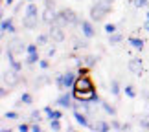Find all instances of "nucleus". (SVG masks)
<instances>
[{"label": "nucleus", "mask_w": 149, "mask_h": 132, "mask_svg": "<svg viewBox=\"0 0 149 132\" xmlns=\"http://www.w3.org/2000/svg\"><path fill=\"white\" fill-rule=\"evenodd\" d=\"M127 68H129L131 73H134V75H142V73H144V62H142V59H138V57L131 59L127 62Z\"/></svg>", "instance_id": "20e7f679"}, {"label": "nucleus", "mask_w": 149, "mask_h": 132, "mask_svg": "<svg viewBox=\"0 0 149 132\" xmlns=\"http://www.w3.org/2000/svg\"><path fill=\"white\" fill-rule=\"evenodd\" d=\"M88 129L100 130V132H107V130H111V123H107V121H96V123H90Z\"/></svg>", "instance_id": "2eb2a0df"}, {"label": "nucleus", "mask_w": 149, "mask_h": 132, "mask_svg": "<svg viewBox=\"0 0 149 132\" xmlns=\"http://www.w3.org/2000/svg\"><path fill=\"white\" fill-rule=\"evenodd\" d=\"M50 129L52 130H61V119H50Z\"/></svg>", "instance_id": "c756f323"}, {"label": "nucleus", "mask_w": 149, "mask_h": 132, "mask_svg": "<svg viewBox=\"0 0 149 132\" xmlns=\"http://www.w3.org/2000/svg\"><path fill=\"white\" fill-rule=\"evenodd\" d=\"M55 84H57V88H59V90H65V84H63V77H61V73L55 77Z\"/></svg>", "instance_id": "c9c22d12"}, {"label": "nucleus", "mask_w": 149, "mask_h": 132, "mask_svg": "<svg viewBox=\"0 0 149 132\" xmlns=\"http://www.w3.org/2000/svg\"><path fill=\"white\" fill-rule=\"evenodd\" d=\"M127 42L133 46L134 50H138V51H142L144 50V39H138V37H129L127 39Z\"/></svg>", "instance_id": "a211bd4d"}, {"label": "nucleus", "mask_w": 149, "mask_h": 132, "mask_svg": "<svg viewBox=\"0 0 149 132\" xmlns=\"http://www.w3.org/2000/svg\"><path fill=\"white\" fill-rule=\"evenodd\" d=\"M9 50L13 51V53H24V51H26V46H24V42H22L20 39H15V41L9 42Z\"/></svg>", "instance_id": "ddd939ff"}, {"label": "nucleus", "mask_w": 149, "mask_h": 132, "mask_svg": "<svg viewBox=\"0 0 149 132\" xmlns=\"http://www.w3.org/2000/svg\"><path fill=\"white\" fill-rule=\"evenodd\" d=\"M72 95H74V99H77V101H92V103H101L100 95L96 94V88H92V90H77V88H72Z\"/></svg>", "instance_id": "f03ea898"}, {"label": "nucleus", "mask_w": 149, "mask_h": 132, "mask_svg": "<svg viewBox=\"0 0 149 132\" xmlns=\"http://www.w3.org/2000/svg\"><path fill=\"white\" fill-rule=\"evenodd\" d=\"M112 4L107 0H94L92 8H90V20L92 22H101L105 17L111 13Z\"/></svg>", "instance_id": "f257e3e1"}, {"label": "nucleus", "mask_w": 149, "mask_h": 132, "mask_svg": "<svg viewBox=\"0 0 149 132\" xmlns=\"http://www.w3.org/2000/svg\"><path fill=\"white\" fill-rule=\"evenodd\" d=\"M30 130L31 132H41V125H39V123H31L30 125Z\"/></svg>", "instance_id": "58836bf2"}, {"label": "nucleus", "mask_w": 149, "mask_h": 132, "mask_svg": "<svg viewBox=\"0 0 149 132\" xmlns=\"http://www.w3.org/2000/svg\"><path fill=\"white\" fill-rule=\"evenodd\" d=\"M0 95H2V97H6V95H8V86H6V84L2 86V90H0Z\"/></svg>", "instance_id": "c03bdc74"}, {"label": "nucleus", "mask_w": 149, "mask_h": 132, "mask_svg": "<svg viewBox=\"0 0 149 132\" xmlns=\"http://www.w3.org/2000/svg\"><path fill=\"white\" fill-rule=\"evenodd\" d=\"M116 31H118L116 24H105V33L107 35H112V33H116Z\"/></svg>", "instance_id": "7c9ffc66"}, {"label": "nucleus", "mask_w": 149, "mask_h": 132, "mask_svg": "<svg viewBox=\"0 0 149 132\" xmlns=\"http://www.w3.org/2000/svg\"><path fill=\"white\" fill-rule=\"evenodd\" d=\"M55 17H57L55 8H50V6H46V8H44V11H42L41 20H42V22H46V24H52V22L55 20Z\"/></svg>", "instance_id": "9b49d317"}, {"label": "nucleus", "mask_w": 149, "mask_h": 132, "mask_svg": "<svg viewBox=\"0 0 149 132\" xmlns=\"http://www.w3.org/2000/svg\"><path fill=\"white\" fill-rule=\"evenodd\" d=\"M63 117V112L61 110H54V119H61Z\"/></svg>", "instance_id": "37998d69"}, {"label": "nucleus", "mask_w": 149, "mask_h": 132, "mask_svg": "<svg viewBox=\"0 0 149 132\" xmlns=\"http://www.w3.org/2000/svg\"><path fill=\"white\" fill-rule=\"evenodd\" d=\"M24 15L26 17H39V8L35 2H28V6L24 8Z\"/></svg>", "instance_id": "dca6fc26"}, {"label": "nucleus", "mask_w": 149, "mask_h": 132, "mask_svg": "<svg viewBox=\"0 0 149 132\" xmlns=\"http://www.w3.org/2000/svg\"><path fill=\"white\" fill-rule=\"evenodd\" d=\"M2 33H15L13 19H9V20H2Z\"/></svg>", "instance_id": "aec40b11"}, {"label": "nucleus", "mask_w": 149, "mask_h": 132, "mask_svg": "<svg viewBox=\"0 0 149 132\" xmlns=\"http://www.w3.org/2000/svg\"><path fill=\"white\" fill-rule=\"evenodd\" d=\"M109 90H111V94H112V95H120L122 88H120V83L116 81V79H112V81H111V88H109Z\"/></svg>", "instance_id": "4be33fe9"}, {"label": "nucleus", "mask_w": 149, "mask_h": 132, "mask_svg": "<svg viewBox=\"0 0 149 132\" xmlns=\"http://www.w3.org/2000/svg\"><path fill=\"white\" fill-rule=\"evenodd\" d=\"M144 30L149 31V20H147V19H146V22H144Z\"/></svg>", "instance_id": "49530a36"}, {"label": "nucleus", "mask_w": 149, "mask_h": 132, "mask_svg": "<svg viewBox=\"0 0 149 132\" xmlns=\"http://www.w3.org/2000/svg\"><path fill=\"white\" fill-rule=\"evenodd\" d=\"M30 119H31V123H41V119H42V112H41V110H31Z\"/></svg>", "instance_id": "5701e85b"}, {"label": "nucleus", "mask_w": 149, "mask_h": 132, "mask_svg": "<svg viewBox=\"0 0 149 132\" xmlns=\"http://www.w3.org/2000/svg\"><path fill=\"white\" fill-rule=\"evenodd\" d=\"M20 101L24 103V105H31V103H33V97H31V94H28V92H24V94L20 95Z\"/></svg>", "instance_id": "c85d7f7f"}, {"label": "nucleus", "mask_w": 149, "mask_h": 132, "mask_svg": "<svg viewBox=\"0 0 149 132\" xmlns=\"http://www.w3.org/2000/svg\"><path fill=\"white\" fill-rule=\"evenodd\" d=\"M42 112L48 116V119H54V108H52L50 105H48V106H44V108H42Z\"/></svg>", "instance_id": "f704fd0d"}, {"label": "nucleus", "mask_w": 149, "mask_h": 132, "mask_svg": "<svg viewBox=\"0 0 149 132\" xmlns=\"http://www.w3.org/2000/svg\"><path fill=\"white\" fill-rule=\"evenodd\" d=\"M79 28H81V33H83L85 39H92L96 35V30H94V26H92V22H90V20H81Z\"/></svg>", "instance_id": "6e6552de"}, {"label": "nucleus", "mask_w": 149, "mask_h": 132, "mask_svg": "<svg viewBox=\"0 0 149 132\" xmlns=\"http://www.w3.org/2000/svg\"><path fill=\"white\" fill-rule=\"evenodd\" d=\"M77 2H81V0H77Z\"/></svg>", "instance_id": "864d4df0"}, {"label": "nucleus", "mask_w": 149, "mask_h": 132, "mask_svg": "<svg viewBox=\"0 0 149 132\" xmlns=\"http://www.w3.org/2000/svg\"><path fill=\"white\" fill-rule=\"evenodd\" d=\"M48 41H50V33H41V35L37 37V44H39V46L48 44Z\"/></svg>", "instance_id": "a878e982"}, {"label": "nucleus", "mask_w": 149, "mask_h": 132, "mask_svg": "<svg viewBox=\"0 0 149 132\" xmlns=\"http://www.w3.org/2000/svg\"><path fill=\"white\" fill-rule=\"evenodd\" d=\"M133 6L134 8H146V6H149V0H133Z\"/></svg>", "instance_id": "2f4dec72"}, {"label": "nucleus", "mask_w": 149, "mask_h": 132, "mask_svg": "<svg viewBox=\"0 0 149 132\" xmlns=\"http://www.w3.org/2000/svg\"><path fill=\"white\" fill-rule=\"evenodd\" d=\"M74 95H72V92H70V94H68V92H65V94H61L59 97H57V105H59L61 108H70V110H72V105H74Z\"/></svg>", "instance_id": "0eeeda50"}, {"label": "nucleus", "mask_w": 149, "mask_h": 132, "mask_svg": "<svg viewBox=\"0 0 149 132\" xmlns=\"http://www.w3.org/2000/svg\"><path fill=\"white\" fill-rule=\"evenodd\" d=\"M101 106H103V110H105V112L109 114V116H112V117L116 116V108H114V106H111L107 101H101Z\"/></svg>", "instance_id": "b1692460"}, {"label": "nucleus", "mask_w": 149, "mask_h": 132, "mask_svg": "<svg viewBox=\"0 0 149 132\" xmlns=\"http://www.w3.org/2000/svg\"><path fill=\"white\" fill-rule=\"evenodd\" d=\"M39 61H41V57H39V51L35 53H26V64H39Z\"/></svg>", "instance_id": "412c9836"}, {"label": "nucleus", "mask_w": 149, "mask_h": 132, "mask_svg": "<svg viewBox=\"0 0 149 132\" xmlns=\"http://www.w3.org/2000/svg\"><path fill=\"white\" fill-rule=\"evenodd\" d=\"M74 117H76V123L81 125V127H87L90 125V119H88V114L83 112V110H74Z\"/></svg>", "instance_id": "9d476101"}, {"label": "nucleus", "mask_w": 149, "mask_h": 132, "mask_svg": "<svg viewBox=\"0 0 149 132\" xmlns=\"http://www.w3.org/2000/svg\"><path fill=\"white\" fill-rule=\"evenodd\" d=\"M6 57H8V61H9V66H11V70L19 73V72L22 70V64H20V62H17V61H15V53H13L11 50H8V53H6Z\"/></svg>", "instance_id": "4468645a"}, {"label": "nucleus", "mask_w": 149, "mask_h": 132, "mask_svg": "<svg viewBox=\"0 0 149 132\" xmlns=\"http://www.w3.org/2000/svg\"><path fill=\"white\" fill-rule=\"evenodd\" d=\"M123 92H125V95H127V97H131V99H134V97H136V90H134L133 84H127V86H123Z\"/></svg>", "instance_id": "393cba45"}, {"label": "nucleus", "mask_w": 149, "mask_h": 132, "mask_svg": "<svg viewBox=\"0 0 149 132\" xmlns=\"http://www.w3.org/2000/svg\"><path fill=\"white\" fill-rule=\"evenodd\" d=\"M39 51V44H28L26 46V53H35Z\"/></svg>", "instance_id": "72a5a7b5"}, {"label": "nucleus", "mask_w": 149, "mask_h": 132, "mask_svg": "<svg viewBox=\"0 0 149 132\" xmlns=\"http://www.w3.org/2000/svg\"><path fill=\"white\" fill-rule=\"evenodd\" d=\"M146 17H147V20H149V11H147V15H146Z\"/></svg>", "instance_id": "8fccbe9b"}, {"label": "nucleus", "mask_w": 149, "mask_h": 132, "mask_svg": "<svg viewBox=\"0 0 149 132\" xmlns=\"http://www.w3.org/2000/svg\"><path fill=\"white\" fill-rule=\"evenodd\" d=\"M13 2H15V0H4V4H6V6H11Z\"/></svg>", "instance_id": "09e8293b"}, {"label": "nucleus", "mask_w": 149, "mask_h": 132, "mask_svg": "<svg viewBox=\"0 0 149 132\" xmlns=\"http://www.w3.org/2000/svg\"><path fill=\"white\" fill-rule=\"evenodd\" d=\"M19 130L20 132H28V130H30V125H28V123H20L19 125Z\"/></svg>", "instance_id": "a19ab883"}, {"label": "nucleus", "mask_w": 149, "mask_h": 132, "mask_svg": "<svg viewBox=\"0 0 149 132\" xmlns=\"http://www.w3.org/2000/svg\"><path fill=\"white\" fill-rule=\"evenodd\" d=\"M122 41H123V33H120V31L112 33V35H109V44H111V46H118Z\"/></svg>", "instance_id": "6ab92c4d"}, {"label": "nucleus", "mask_w": 149, "mask_h": 132, "mask_svg": "<svg viewBox=\"0 0 149 132\" xmlns=\"http://www.w3.org/2000/svg\"><path fill=\"white\" fill-rule=\"evenodd\" d=\"M147 117H149V114H147Z\"/></svg>", "instance_id": "5fc2aeb1"}, {"label": "nucleus", "mask_w": 149, "mask_h": 132, "mask_svg": "<svg viewBox=\"0 0 149 132\" xmlns=\"http://www.w3.org/2000/svg\"><path fill=\"white\" fill-rule=\"evenodd\" d=\"M39 68H42V70H46V68H50V62L46 59H41L39 61Z\"/></svg>", "instance_id": "4c0bfd02"}, {"label": "nucleus", "mask_w": 149, "mask_h": 132, "mask_svg": "<svg viewBox=\"0 0 149 132\" xmlns=\"http://www.w3.org/2000/svg\"><path fill=\"white\" fill-rule=\"evenodd\" d=\"M72 41H74V50H83V48H87V42H85V41H81V39L74 37Z\"/></svg>", "instance_id": "bb28decb"}, {"label": "nucleus", "mask_w": 149, "mask_h": 132, "mask_svg": "<svg viewBox=\"0 0 149 132\" xmlns=\"http://www.w3.org/2000/svg\"><path fill=\"white\" fill-rule=\"evenodd\" d=\"M39 26V17H26L22 19V28L24 30H35V28Z\"/></svg>", "instance_id": "f8f14e48"}, {"label": "nucleus", "mask_w": 149, "mask_h": 132, "mask_svg": "<svg viewBox=\"0 0 149 132\" xmlns=\"http://www.w3.org/2000/svg\"><path fill=\"white\" fill-rule=\"evenodd\" d=\"M138 125H140L142 129H149V119H140Z\"/></svg>", "instance_id": "ea45409f"}, {"label": "nucleus", "mask_w": 149, "mask_h": 132, "mask_svg": "<svg viewBox=\"0 0 149 132\" xmlns=\"http://www.w3.org/2000/svg\"><path fill=\"white\" fill-rule=\"evenodd\" d=\"M122 130H131V125H129V123H125L123 127H122Z\"/></svg>", "instance_id": "de8ad7c7"}, {"label": "nucleus", "mask_w": 149, "mask_h": 132, "mask_svg": "<svg viewBox=\"0 0 149 132\" xmlns=\"http://www.w3.org/2000/svg\"><path fill=\"white\" fill-rule=\"evenodd\" d=\"M122 127H123V125H122V123H120V121H116V119H112V121H111V129H116V130H122Z\"/></svg>", "instance_id": "e433bc0d"}, {"label": "nucleus", "mask_w": 149, "mask_h": 132, "mask_svg": "<svg viewBox=\"0 0 149 132\" xmlns=\"http://www.w3.org/2000/svg\"><path fill=\"white\" fill-rule=\"evenodd\" d=\"M48 83H50V79H48L46 75L37 77V79H35V88H41V86H44V84H48Z\"/></svg>", "instance_id": "cd10ccee"}, {"label": "nucleus", "mask_w": 149, "mask_h": 132, "mask_svg": "<svg viewBox=\"0 0 149 132\" xmlns=\"http://www.w3.org/2000/svg\"><path fill=\"white\" fill-rule=\"evenodd\" d=\"M59 15L66 20V24H81V20L77 19V15H76V11H74V9L65 8V9H61V11H59Z\"/></svg>", "instance_id": "39448f33"}, {"label": "nucleus", "mask_w": 149, "mask_h": 132, "mask_svg": "<svg viewBox=\"0 0 149 132\" xmlns=\"http://www.w3.org/2000/svg\"><path fill=\"white\" fill-rule=\"evenodd\" d=\"M22 9H24V2H20V4L17 6V8H15V15H19V13H20Z\"/></svg>", "instance_id": "79ce46f5"}, {"label": "nucleus", "mask_w": 149, "mask_h": 132, "mask_svg": "<svg viewBox=\"0 0 149 132\" xmlns=\"http://www.w3.org/2000/svg\"><path fill=\"white\" fill-rule=\"evenodd\" d=\"M96 64H98V57L96 55H85L81 61V66H87V68H94Z\"/></svg>", "instance_id": "f3484780"}, {"label": "nucleus", "mask_w": 149, "mask_h": 132, "mask_svg": "<svg viewBox=\"0 0 149 132\" xmlns=\"http://www.w3.org/2000/svg\"><path fill=\"white\" fill-rule=\"evenodd\" d=\"M61 77H63V84H65V88H74L76 79H77V73L72 72V70H68L65 73H61Z\"/></svg>", "instance_id": "1a4fd4ad"}, {"label": "nucleus", "mask_w": 149, "mask_h": 132, "mask_svg": "<svg viewBox=\"0 0 149 132\" xmlns=\"http://www.w3.org/2000/svg\"><path fill=\"white\" fill-rule=\"evenodd\" d=\"M4 117H6V119H11V121H15V119H19V114L11 110V112H6V114H4Z\"/></svg>", "instance_id": "473e14b6"}, {"label": "nucleus", "mask_w": 149, "mask_h": 132, "mask_svg": "<svg viewBox=\"0 0 149 132\" xmlns=\"http://www.w3.org/2000/svg\"><path fill=\"white\" fill-rule=\"evenodd\" d=\"M74 88H77V90H92V88H96V86H94V81L90 79L88 73H83V75H77Z\"/></svg>", "instance_id": "7ed1b4c3"}, {"label": "nucleus", "mask_w": 149, "mask_h": 132, "mask_svg": "<svg viewBox=\"0 0 149 132\" xmlns=\"http://www.w3.org/2000/svg\"><path fill=\"white\" fill-rule=\"evenodd\" d=\"M28 2H35V0H28Z\"/></svg>", "instance_id": "603ef678"}, {"label": "nucleus", "mask_w": 149, "mask_h": 132, "mask_svg": "<svg viewBox=\"0 0 149 132\" xmlns=\"http://www.w3.org/2000/svg\"><path fill=\"white\" fill-rule=\"evenodd\" d=\"M107 2H111V4H112V2H114V0H107Z\"/></svg>", "instance_id": "3c124183"}, {"label": "nucleus", "mask_w": 149, "mask_h": 132, "mask_svg": "<svg viewBox=\"0 0 149 132\" xmlns=\"http://www.w3.org/2000/svg\"><path fill=\"white\" fill-rule=\"evenodd\" d=\"M55 55V48H50L48 50V57H54Z\"/></svg>", "instance_id": "a18cd8bd"}, {"label": "nucleus", "mask_w": 149, "mask_h": 132, "mask_svg": "<svg viewBox=\"0 0 149 132\" xmlns=\"http://www.w3.org/2000/svg\"><path fill=\"white\" fill-rule=\"evenodd\" d=\"M50 39H54L55 42H63L65 41V31H63V28L61 26H57V24H50Z\"/></svg>", "instance_id": "423d86ee"}]
</instances>
